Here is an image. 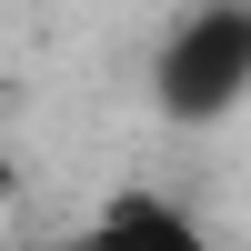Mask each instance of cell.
<instances>
[{"label":"cell","instance_id":"6da1fadb","mask_svg":"<svg viewBox=\"0 0 251 251\" xmlns=\"http://www.w3.org/2000/svg\"><path fill=\"white\" fill-rule=\"evenodd\" d=\"M151 100L181 131H211L251 100V0H191L151 50Z\"/></svg>","mask_w":251,"mask_h":251},{"label":"cell","instance_id":"7a4b0ae2","mask_svg":"<svg viewBox=\"0 0 251 251\" xmlns=\"http://www.w3.org/2000/svg\"><path fill=\"white\" fill-rule=\"evenodd\" d=\"M71 251H211V231H201V211H181L171 191H111Z\"/></svg>","mask_w":251,"mask_h":251},{"label":"cell","instance_id":"3957f363","mask_svg":"<svg viewBox=\"0 0 251 251\" xmlns=\"http://www.w3.org/2000/svg\"><path fill=\"white\" fill-rule=\"evenodd\" d=\"M10 181H20V171H10V141H0V201H10Z\"/></svg>","mask_w":251,"mask_h":251}]
</instances>
